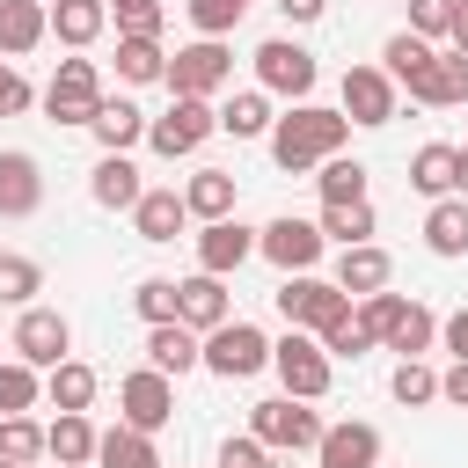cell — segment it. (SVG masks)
Returning <instances> with one entry per match:
<instances>
[{
  "label": "cell",
  "mask_w": 468,
  "mask_h": 468,
  "mask_svg": "<svg viewBox=\"0 0 468 468\" xmlns=\"http://www.w3.org/2000/svg\"><path fill=\"white\" fill-rule=\"evenodd\" d=\"M73 351V322L58 314V307H22V322H15V358H29V366H58Z\"/></svg>",
  "instance_id": "cell-10"
},
{
  "label": "cell",
  "mask_w": 468,
  "mask_h": 468,
  "mask_svg": "<svg viewBox=\"0 0 468 468\" xmlns=\"http://www.w3.org/2000/svg\"><path fill=\"white\" fill-rule=\"evenodd\" d=\"M44 395H51V410H88V402H95V366L58 358V366H51V380H44Z\"/></svg>",
  "instance_id": "cell-33"
},
{
  "label": "cell",
  "mask_w": 468,
  "mask_h": 468,
  "mask_svg": "<svg viewBox=\"0 0 468 468\" xmlns=\"http://www.w3.org/2000/svg\"><path fill=\"white\" fill-rule=\"evenodd\" d=\"M37 395H44L37 366H29V358H7V366H0V417H29Z\"/></svg>",
  "instance_id": "cell-36"
},
{
  "label": "cell",
  "mask_w": 468,
  "mask_h": 468,
  "mask_svg": "<svg viewBox=\"0 0 468 468\" xmlns=\"http://www.w3.org/2000/svg\"><path fill=\"white\" fill-rule=\"evenodd\" d=\"M410 102H424V110L468 102V51H431V66L410 80Z\"/></svg>",
  "instance_id": "cell-15"
},
{
  "label": "cell",
  "mask_w": 468,
  "mask_h": 468,
  "mask_svg": "<svg viewBox=\"0 0 468 468\" xmlns=\"http://www.w3.org/2000/svg\"><path fill=\"white\" fill-rule=\"evenodd\" d=\"M249 256H256V227H241V219H205V234H197V271L227 278V271H241Z\"/></svg>",
  "instance_id": "cell-14"
},
{
  "label": "cell",
  "mask_w": 468,
  "mask_h": 468,
  "mask_svg": "<svg viewBox=\"0 0 468 468\" xmlns=\"http://www.w3.org/2000/svg\"><path fill=\"white\" fill-rule=\"evenodd\" d=\"M0 468H22V461H0Z\"/></svg>",
  "instance_id": "cell-54"
},
{
  "label": "cell",
  "mask_w": 468,
  "mask_h": 468,
  "mask_svg": "<svg viewBox=\"0 0 468 468\" xmlns=\"http://www.w3.org/2000/svg\"><path fill=\"white\" fill-rule=\"evenodd\" d=\"M410 183H417L424 197H453V190H461V146H439V139L417 146V154H410Z\"/></svg>",
  "instance_id": "cell-22"
},
{
  "label": "cell",
  "mask_w": 468,
  "mask_h": 468,
  "mask_svg": "<svg viewBox=\"0 0 468 468\" xmlns=\"http://www.w3.org/2000/svg\"><path fill=\"white\" fill-rule=\"evenodd\" d=\"M44 37H51V7H44V0H0V51H7V58L37 51Z\"/></svg>",
  "instance_id": "cell-20"
},
{
  "label": "cell",
  "mask_w": 468,
  "mask_h": 468,
  "mask_svg": "<svg viewBox=\"0 0 468 468\" xmlns=\"http://www.w3.org/2000/svg\"><path fill=\"white\" fill-rule=\"evenodd\" d=\"M453 15H461V0H410V29L417 37H453Z\"/></svg>",
  "instance_id": "cell-46"
},
{
  "label": "cell",
  "mask_w": 468,
  "mask_h": 468,
  "mask_svg": "<svg viewBox=\"0 0 468 468\" xmlns=\"http://www.w3.org/2000/svg\"><path fill=\"white\" fill-rule=\"evenodd\" d=\"M219 468H271V446H263L256 431H241V439L219 446Z\"/></svg>",
  "instance_id": "cell-47"
},
{
  "label": "cell",
  "mask_w": 468,
  "mask_h": 468,
  "mask_svg": "<svg viewBox=\"0 0 468 468\" xmlns=\"http://www.w3.org/2000/svg\"><path fill=\"white\" fill-rule=\"evenodd\" d=\"M95 461H102V468H161V453H154V431H139V424H117V431H102V439H95Z\"/></svg>",
  "instance_id": "cell-29"
},
{
  "label": "cell",
  "mask_w": 468,
  "mask_h": 468,
  "mask_svg": "<svg viewBox=\"0 0 468 468\" xmlns=\"http://www.w3.org/2000/svg\"><path fill=\"white\" fill-rule=\"evenodd\" d=\"M439 395H446L453 410H468V358H453V366L439 373Z\"/></svg>",
  "instance_id": "cell-49"
},
{
  "label": "cell",
  "mask_w": 468,
  "mask_h": 468,
  "mask_svg": "<svg viewBox=\"0 0 468 468\" xmlns=\"http://www.w3.org/2000/svg\"><path fill=\"white\" fill-rule=\"evenodd\" d=\"M22 110H29V80L15 66H0V117H22Z\"/></svg>",
  "instance_id": "cell-48"
},
{
  "label": "cell",
  "mask_w": 468,
  "mask_h": 468,
  "mask_svg": "<svg viewBox=\"0 0 468 468\" xmlns=\"http://www.w3.org/2000/svg\"><path fill=\"white\" fill-rule=\"evenodd\" d=\"M439 336H446V351H453V358H468V307H461V314H453Z\"/></svg>",
  "instance_id": "cell-51"
},
{
  "label": "cell",
  "mask_w": 468,
  "mask_h": 468,
  "mask_svg": "<svg viewBox=\"0 0 468 468\" xmlns=\"http://www.w3.org/2000/svg\"><path fill=\"white\" fill-rule=\"evenodd\" d=\"M271 300H278L285 329H329V322L351 307V292H344L336 278H314V271H285V285H278Z\"/></svg>",
  "instance_id": "cell-4"
},
{
  "label": "cell",
  "mask_w": 468,
  "mask_h": 468,
  "mask_svg": "<svg viewBox=\"0 0 468 468\" xmlns=\"http://www.w3.org/2000/svg\"><path fill=\"white\" fill-rule=\"evenodd\" d=\"M453 51H468V0H461V15H453Z\"/></svg>",
  "instance_id": "cell-52"
},
{
  "label": "cell",
  "mask_w": 468,
  "mask_h": 468,
  "mask_svg": "<svg viewBox=\"0 0 468 468\" xmlns=\"http://www.w3.org/2000/svg\"><path fill=\"white\" fill-rule=\"evenodd\" d=\"M329 241H344V249H358V241H373V205L366 197H351V205H322V219H314Z\"/></svg>",
  "instance_id": "cell-35"
},
{
  "label": "cell",
  "mask_w": 468,
  "mask_h": 468,
  "mask_svg": "<svg viewBox=\"0 0 468 468\" xmlns=\"http://www.w3.org/2000/svg\"><path fill=\"white\" fill-rule=\"evenodd\" d=\"M161 80H168V95H205V102H212V95L234 80V51H227L219 37H197V44H183V51L168 58Z\"/></svg>",
  "instance_id": "cell-7"
},
{
  "label": "cell",
  "mask_w": 468,
  "mask_h": 468,
  "mask_svg": "<svg viewBox=\"0 0 468 468\" xmlns=\"http://www.w3.org/2000/svg\"><path fill=\"white\" fill-rule=\"evenodd\" d=\"M424 249L431 256H468V197H439L424 212Z\"/></svg>",
  "instance_id": "cell-27"
},
{
  "label": "cell",
  "mask_w": 468,
  "mask_h": 468,
  "mask_svg": "<svg viewBox=\"0 0 468 468\" xmlns=\"http://www.w3.org/2000/svg\"><path fill=\"white\" fill-rule=\"evenodd\" d=\"M117 410H124V424H139V431H161V424L176 417V388H168V373H161V366H146V373H124V380H117Z\"/></svg>",
  "instance_id": "cell-11"
},
{
  "label": "cell",
  "mask_w": 468,
  "mask_h": 468,
  "mask_svg": "<svg viewBox=\"0 0 468 468\" xmlns=\"http://www.w3.org/2000/svg\"><path fill=\"white\" fill-rule=\"evenodd\" d=\"M314 51L307 44H292V37H271V44H256V80H263V95H292V102H307L314 95Z\"/></svg>",
  "instance_id": "cell-9"
},
{
  "label": "cell",
  "mask_w": 468,
  "mask_h": 468,
  "mask_svg": "<svg viewBox=\"0 0 468 468\" xmlns=\"http://www.w3.org/2000/svg\"><path fill=\"white\" fill-rule=\"evenodd\" d=\"M0 461H44V424L37 417H0Z\"/></svg>",
  "instance_id": "cell-40"
},
{
  "label": "cell",
  "mask_w": 468,
  "mask_h": 468,
  "mask_svg": "<svg viewBox=\"0 0 468 468\" xmlns=\"http://www.w3.org/2000/svg\"><path fill=\"white\" fill-rule=\"evenodd\" d=\"M344 139H351V117H344V110L292 102V110L271 124V161H278L285 176H307V168H322L329 154H344Z\"/></svg>",
  "instance_id": "cell-1"
},
{
  "label": "cell",
  "mask_w": 468,
  "mask_h": 468,
  "mask_svg": "<svg viewBox=\"0 0 468 468\" xmlns=\"http://www.w3.org/2000/svg\"><path fill=\"white\" fill-rule=\"evenodd\" d=\"M95 139H102V154H124V146H139L146 139V117L132 110V102H110L102 95V110H95V124H88Z\"/></svg>",
  "instance_id": "cell-30"
},
{
  "label": "cell",
  "mask_w": 468,
  "mask_h": 468,
  "mask_svg": "<svg viewBox=\"0 0 468 468\" xmlns=\"http://www.w3.org/2000/svg\"><path fill=\"white\" fill-rule=\"evenodd\" d=\"M132 219H139V241H176L183 219H190V205H183V190H146L132 205Z\"/></svg>",
  "instance_id": "cell-26"
},
{
  "label": "cell",
  "mask_w": 468,
  "mask_h": 468,
  "mask_svg": "<svg viewBox=\"0 0 468 468\" xmlns=\"http://www.w3.org/2000/svg\"><path fill=\"white\" fill-rule=\"evenodd\" d=\"M461 190H468V146H461Z\"/></svg>",
  "instance_id": "cell-53"
},
{
  "label": "cell",
  "mask_w": 468,
  "mask_h": 468,
  "mask_svg": "<svg viewBox=\"0 0 468 468\" xmlns=\"http://www.w3.org/2000/svg\"><path fill=\"white\" fill-rule=\"evenodd\" d=\"M161 0H110V22H117V37H161Z\"/></svg>",
  "instance_id": "cell-43"
},
{
  "label": "cell",
  "mask_w": 468,
  "mask_h": 468,
  "mask_svg": "<svg viewBox=\"0 0 468 468\" xmlns=\"http://www.w3.org/2000/svg\"><path fill=\"white\" fill-rule=\"evenodd\" d=\"M183 15L197 22V37H227V29L249 15V0H183Z\"/></svg>",
  "instance_id": "cell-42"
},
{
  "label": "cell",
  "mask_w": 468,
  "mask_h": 468,
  "mask_svg": "<svg viewBox=\"0 0 468 468\" xmlns=\"http://www.w3.org/2000/svg\"><path fill=\"white\" fill-rule=\"evenodd\" d=\"M271 366V336L256 329V322H219V329H205V373H219V380H249V373H263Z\"/></svg>",
  "instance_id": "cell-5"
},
{
  "label": "cell",
  "mask_w": 468,
  "mask_h": 468,
  "mask_svg": "<svg viewBox=\"0 0 468 468\" xmlns=\"http://www.w3.org/2000/svg\"><path fill=\"white\" fill-rule=\"evenodd\" d=\"M102 22H110V0H51V37L73 51H88L102 37Z\"/></svg>",
  "instance_id": "cell-24"
},
{
  "label": "cell",
  "mask_w": 468,
  "mask_h": 468,
  "mask_svg": "<svg viewBox=\"0 0 468 468\" xmlns=\"http://www.w3.org/2000/svg\"><path fill=\"white\" fill-rule=\"evenodd\" d=\"M212 132H219V110H212L205 95H176L161 117H146V146H154L161 161H183V154H197Z\"/></svg>",
  "instance_id": "cell-2"
},
{
  "label": "cell",
  "mask_w": 468,
  "mask_h": 468,
  "mask_svg": "<svg viewBox=\"0 0 468 468\" xmlns=\"http://www.w3.org/2000/svg\"><path fill=\"white\" fill-rule=\"evenodd\" d=\"M314 336H322V351H329V358H366V351L380 344V336H373V329H366V322H358L351 307H344V314H336L329 329H314Z\"/></svg>",
  "instance_id": "cell-38"
},
{
  "label": "cell",
  "mask_w": 468,
  "mask_h": 468,
  "mask_svg": "<svg viewBox=\"0 0 468 468\" xmlns=\"http://www.w3.org/2000/svg\"><path fill=\"white\" fill-rule=\"evenodd\" d=\"M314 183H322V205H351V197H366V168H358V161H344V154H329Z\"/></svg>",
  "instance_id": "cell-39"
},
{
  "label": "cell",
  "mask_w": 468,
  "mask_h": 468,
  "mask_svg": "<svg viewBox=\"0 0 468 468\" xmlns=\"http://www.w3.org/2000/svg\"><path fill=\"white\" fill-rule=\"evenodd\" d=\"M44 292V271L29 256H0V307H29Z\"/></svg>",
  "instance_id": "cell-41"
},
{
  "label": "cell",
  "mask_w": 468,
  "mask_h": 468,
  "mask_svg": "<svg viewBox=\"0 0 468 468\" xmlns=\"http://www.w3.org/2000/svg\"><path fill=\"white\" fill-rule=\"evenodd\" d=\"M388 388H395V402H410V410H417V402H431V395H439V373H431L424 358H402Z\"/></svg>",
  "instance_id": "cell-44"
},
{
  "label": "cell",
  "mask_w": 468,
  "mask_h": 468,
  "mask_svg": "<svg viewBox=\"0 0 468 468\" xmlns=\"http://www.w3.org/2000/svg\"><path fill=\"white\" fill-rule=\"evenodd\" d=\"M146 366H161V373L176 380V373L205 366V336H197L190 322H154V329H146Z\"/></svg>",
  "instance_id": "cell-19"
},
{
  "label": "cell",
  "mask_w": 468,
  "mask_h": 468,
  "mask_svg": "<svg viewBox=\"0 0 468 468\" xmlns=\"http://www.w3.org/2000/svg\"><path fill=\"white\" fill-rule=\"evenodd\" d=\"M44 205V176H37V154L7 146L0 154V219H29Z\"/></svg>",
  "instance_id": "cell-17"
},
{
  "label": "cell",
  "mask_w": 468,
  "mask_h": 468,
  "mask_svg": "<svg viewBox=\"0 0 468 468\" xmlns=\"http://www.w3.org/2000/svg\"><path fill=\"white\" fill-rule=\"evenodd\" d=\"M344 117L351 124H388L395 117V73L388 66H351L344 73Z\"/></svg>",
  "instance_id": "cell-13"
},
{
  "label": "cell",
  "mask_w": 468,
  "mask_h": 468,
  "mask_svg": "<svg viewBox=\"0 0 468 468\" xmlns=\"http://www.w3.org/2000/svg\"><path fill=\"white\" fill-rule=\"evenodd\" d=\"M88 190H95V205H110V212H132V205L146 197V183H139V168H132L124 154H102V161H95V183H88Z\"/></svg>",
  "instance_id": "cell-25"
},
{
  "label": "cell",
  "mask_w": 468,
  "mask_h": 468,
  "mask_svg": "<svg viewBox=\"0 0 468 468\" xmlns=\"http://www.w3.org/2000/svg\"><path fill=\"white\" fill-rule=\"evenodd\" d=\"M117 73L139 88V80H161L168 73V51H161V37H117Z\"/></svg>",
  "instance_id": "cell-34"
},
{
  "label": "cell",
  "mask_w": 468,
  "mask_h": 468,
  "mask_svg": "<svg viewBox=\"0 0 468 468\" xmlns=\"http://www.w3.org/2000/svg\"><path fill=\"white\" fill-rule=\"evenodd\" d=\"M388 73H395V88H410L424 66H431V37H417V29H402V37H388Z\"/></svg>",
  "instance_id": "cell-37"
},
{
  "label": "cell",
  "mask_w": 468,
  "mask_h": 468,
  "mask_svg": "<svg viewBox=\"0 0 468 468\" xmlns=\"http://www.w3.org/2000/svg\"><path fill=\"white\" fill-rule=\"evenodd\" d=\"M322 241H329V234H322L314 219H292V212H285V219H271V227L256 234V256H271L278 271H314Z\"/></svg>",
  "instance_id": "cell-12"
},
{
  "label": "cell",
  "mask_w": 468,
  "mask_h": 468,
  "mask_svg": "<svg viewBox=\"0 0 468 468\" xmlns=\"http://www.w3.org/2000/svg\"><path fill=\"white\" fill-rule=\"evenodd\" d=\"M271 7H278L285 22H322V7H329V0H271Z\"/></svg>",
  "instance_id": "cell-50"
},
{
  "label": "cell",
  "mask_w": 468,
  "mask_h": 468,
  "mask_svg": "<svg viewBox=\"0 0 468 468\" xmlns=\"http://www.w3.org/2000/svg\"><path fill=\"white\" fill-rule=\"evenodd\" d=\"M183 205H190V219H234V176L227 168H197L183 183Z\"/></svg>",
  "instance_id": "cell-28"
},
{
  "label": "cell",
  "mask_w": 468,
  "mask_h": 468,
  "mask_svg": "<svg viewBox=\"0 0 468 468\" xmlns=\"http://www.w3.org/2000/svg\"><path fill=\"white\" fill-rule=\"evenodd\" d=\"M176 322H190L197 336L227 322V278L197 271V278H176Z\"/></svg>",
  "instance_id": "cell-18"
},
{
  "label": "cell",
  "mask_w": 468,
  "mask_h": 468,
  "mask_svg": "<svg viewBox=\"0 0 468 468\" xmlns=\"http://www.w3.org/2000/svg\"><path fill=\"white\" fill-rule=\"evenodd\" d=\"M95 439H102V431L88 424V410H58V424L44 431V453H51L58 468H88V461H95Z\"/></svg>",
  "instance_id": "cell-21"
},
{
  "label": "cell",
  "mask_w": 468,
  "mask_h": 468,
  "mask_svg": "<svg viewBox=\"0 0 468 468\" xmlns=\"http://www.w3.org/2000/svg\"><path fill=\"white\" fill-rule=\"evenodd\" d=\"M431 336H439V322H431V307H417V300H402V314L388 322V351H402V358H417V351H431Z\"/></svg>",
  "instance_id": "cell-32"
},
{
  "label": "cell",
  "mask_w": 468,
  "mask_h": 468,
  "mask_svg": "<svg viewBox=\"0 0 468 468\" xmlns=\"http://www.w3.org/2000/svg\"><path fill=\"white\" fill-rule=\"evenodd\" d=\"M132 307H139L146 322H176V278H139Z\"/></svg>",
  "instance_id": "cell-45"
},
{
  "label": "cell",
  "mask_w": 468,
  "mask_h": 468,
  "mask_svg": "<svg viewBox=\"0 0 468 468\" xmlns=\"http://www.w3.org/2000/svg\"><path fill=\"white\" fill-rule=\"evenodd\" d=\"M249 431H256L271 453H314L329 424H322L300 395H271V402H256V410H249Z\"/></svg>",
  "instance_id": "cell-3"
},
{
  "label": "cell",
  "mask_w": 468,
  "mask_h": 468,
  "mask_svg": "<svg viewBox=\"0 0 468 468\" xmlns=\"http://www.w3.org/2000/svg\"><path fill=\"white\" fill-rule=\"evenodd\" d=\"M314 461H322V468H380V431H373L366 417H344V424L322 431Z\"/></svg>",
  "instance_id": "cell-16"
},
{
  "label": "cell",
  "mask_w": 468,
  "mask_h": 468,
  "mask_svg": "<svg viewBox=\"0 0 468 468\" xmlns=\"http://www.w3.org/2000/svg\"><path fill=\"white\" fill-rule=\"evenodd\" d=\"M95 110H102V73H95V58H58V73H51V88H44V117H51V124H95Z\"/></svg>",
  "instance_id": "cell-8"
},
{
  "label": "cell",
  "mask_w": 468,
  "mask_h": 468,
  "mask_svg": "<svg viewBox=\"0 0 468 468\" xmlns=\"http://www.w3.org/2000/svg\"><path fill=\"white\" fill-rule=\"evenodd\" d=\"M271 366H278L285 395H300V402H322V395H329V351H322L314 329H285V336L271 344Z\"/></svg>",
  "instance_id": "cell-6"
},
{
  "label": "cell",
  "mask_w": 468,
  "mask_h": 468,
  "mask_svg": "<svg viewBox=\"0 0 468 468\" xmlns=\"http://www.w3.org/2000/svg\"><path fill=\"white\" fill-rule=\"evenodd\" d=\"M388 278H395V256H388V249H373V241H358V249H344V256H336V285H344V292H358V300H366V292H380Z\"/></svg>",
  "instance_id": "cell-23"
},
{
  "label": "cell",
  "mask_w": 468,
  "mask_h": 468,
  "mask_svg": "<svg viewBox=\"0 0 468 468\" xmlns=\"http://www.w3.org/2000/svg\"><path fill=\"white\" fill-rule=\"evenodd\" d=\"M278 117H271V95L263 88H241L227 110H219V132H234V139H263Z\"/></svg>",
  "instance_id": "cell-31"
}]
</instances>
